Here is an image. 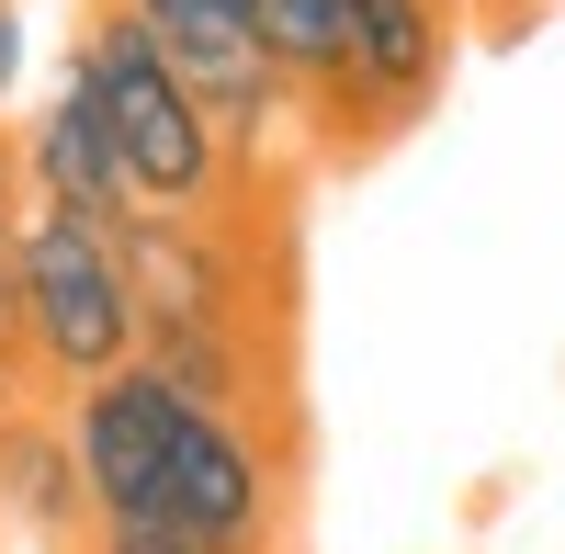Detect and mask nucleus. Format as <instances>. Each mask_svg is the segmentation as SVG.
Returning <instances> with one entry per match:
<instances>
[{
	"mask_svg": "<svg viewBox=\"0 0 565 554\" xmlns=\"http://www.w3.org/2000/svg\"><path fill=\"white\" fill-rule=\"evenodd\" d=\"M114 238H125V284H136V351H148L181 396L271 407V306H249V226H238V204H215V215L136 204Z\"/></svg>",
	"mask_w": 565,
	"mask_h": 554,
	"instance_id": "f257e3e1",
	"label": "nucleus"
},
{
	"mask_svg": "<svg viewBox=\"0 0 565 554\" xmlns=\"http://www.w3.org/2000/svg\"><path fill=\"white\" fill-rule=\"evenodd\" d=\"M57 68L90 90V114H103L136 204H159V215H215V204L249 193V159L226 148V125L204 114V90L181 79V57L125 12V0H90V23L68 34Z\"/></svg>",
	"mask_w": 565,
	"mask_h": 554,
	"instance_id": "f03ea898",
	"label": "nucleus"
},
{
	"mask_svg": "<svg viewBox=\"0 0 565 554\" xmlns=\"http://www.w3.org/2000/svg\"><path fill=\"white\" fill-rule=\"evenodd\" d=\"M12 306H23V374L45 396L136 362V284H125V238L103 215L23 204V226H12Z\"/></svg>",
	"mask_w": 565,
	"mask_h": 554,
	"instance_id": "7ed1b4c3",
	"label": "nucleus"
},
{
	"mask_svg": "<svg viewBox=\"0 0 565 554\" xmlns=\"http://www.w3.org/2000/svg\"><path fill=\"white\" fill-rule=\"evenodd\" d=\"M295 532V465H282L271 407L181 396L170 476H159V543L181 554H282Z\"/></svg>",
	"mask_w": 565,
	"mask_h": 554,
	"instance_id": "20e7f679",
	"label": "nucleus"
},
{
	"mask_svg": "<svg viewBox=\"0 0 565 554\" xmlns=\"http://www.w3.org/2000/svg\"><path fill=\"white\" fill-rule=\"evenodd\" d=\"M57 430H68V452H79L90 532H148V543H159V476H170L181 385L136 351V362H114V374H90V385L57 396Z\"/></svg>",
	"mask_w": 565,
	"mask_h": 554,
	"instance_id": "39448f33",
	"label": "nucleus"
},
{
	"mask_svg": "<svg viewBox=\"0 0 565 554\" xmlns=\"http://www.w3.org/2000/svg\"><path fill=\"white\" fill-rule=\"evenodd\" d=\"M351 23V148L396 136L452 79V0H340Z\"/></svg>",
	"mask_w": 565,
	"mask_h": 554,
	"instance_id": "423d86ee",
	"label": "nucleus"
},
{
	"mask_svg": "<svg viewBox=\"0 0 565 554\" xmlns=\"http://www.w3.org/2000/svg\"><path fill=\"white\" fill-rule=\"evenodd\" d=\"M12 181H23V204H68V215H103V226L136 215L125 159H114V136H103V114H90V90H79L68 68L45 79V103L23 114V136H12Z\"/></svg>",
	"mask_w": 565,
	"mask_h": 554,
	"instance_id": "0eeeda50",
	"label": "nucleus"
},
{
	"mask_svg": "<svg viewBox=\"0 0 565 554\" xmlns=\"http://www.w3.org/2000/svg\"><path fill=\"white\" fill-rule=\"evenodd\" d=\"M0 532H23L45 554H79L90 543L79 452L57 430V407H34V396H0Z\"/></svg>",
	"mask_w": 565,
	"mask_h": 554,
	"instance_id": "6e6552de",
	"label": "nucleus"
},
{
	"mask_svg": "<svg viewBox=\"0 0 565 554\" xmlns=\"http://www.w3.org/2000/svg\"><path fill=\"white\" fill-rule=\"evenodd\" d=\"M12 226L23 215H0V396H34V374H23V306H12Z\"/></svg>",
	"mask_w": 565,
	"mask_h": 554,
	"instance_id": "1a4fd4ad",
	"label": "nucleus"
},
{
	"mask_svg": "<svg viewBox=\"0 0 565 554\" xmlns=\"http://www.w3.org/2000/svg\"><path fill=\"white\" fill-rule=\"evenodd\" d=\"M23 79H34V23H23V0H0V136H12Z\"/></svg>",
	"mask_w": 565,
	"mask_h": 554,
	"instance_id": "9d476101",
	"label": "nucleus"
},
{
	"mask_svg": "<svg viewBox=\"0 0 565 554\" xmlns=\"http://www.w3.org/2000/svg\"><path fill=\"white\" fill-rule=\"evenodd\" d=\"M79 554H181V543H148V532H90Z\"/></svg>",
	"mask_w": 565,
	"mask_h": 554,
	"instance_id": "9b49d317",
	"label": "nucleus"
}]
</instances>
